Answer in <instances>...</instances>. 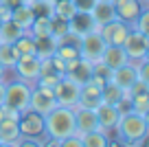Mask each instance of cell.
<instances>
[{
    "mask_svg": "<svg viewBox=\"0 0 149 147\" xmlns=\"http://www.w3.org/2000/svg\"><path fill=\"white\" fill-rule=\"evenodd\" d=\"M64 75L70 77L72 81H77L79 86H84L86 81H90L92 77V62L84 60V57H74V60H68L66 62V68H64Z\"/></svg>",
    "mask_w": 149,
    "mask_h": 147,
    "instance_id": "obj_11",
    "label": "cell"
},
{
    "mask_svg": "<svg viewBox=\"0 0 149 147\" xmlns=\"http://www.w3.org/2000/svg\"><path fill=\"white\" fill-rule=\"evenodd\" d=\"M35 13V18H53V2L51 0H35V2H29Z\"/></svg>",
    "mask_w": 149,
    "mask_h": 147,
    "instance_id": "obj_33",
    "label": "cell"
},
{
    "mask_svg": "<svg viewBox=\"0 0 149 147\" xmlns=\"http://www.w3.org/2000/svg\"><path fill=\"white\" fill-rule=\"evenodd\" d=\"M72 110H74V127H77V134H86V132H92V130L99 127L97 110L81 108V106H74Z\"/></svg>",
    "mask_w": 149,
    "mask_h": 147,
    "instance_id": "obj_15",
    "label": "cell"
},
{
    "mask_svg": "<svg viewBox=\"0 0 149 147\" xmlns=\"http://www.w3.org/2000/svg\"><path fill=\"white\" fill-rule=\"evenodd\" d=\"M5 88H7V79H5V81H0V103L5 101Z\"/></svg>",
    "mask_w": 149,
    "mask_h": 147,
    "instance_id": "obj_38",
    "label": "cell"
},
{
    "mask_svg": "<svg viewBox=\"0 0 149 147\" xmlns=\"http://www.w3.org/2000/svg\"><path fill=\"white\" fill-rule=\"evenodd\" d=\"M57 106V99L53 94V88L42 86V83H33L31 88V99H29V110L37 114H48Z\"/></svg>",
    "mask_w": 149,
    "mask_h": 147,
    "instance_id": "obj_7",
    "label": "cell"
},
{
    "mask_svg": "<svg viewBox=\"0 0 149 147\" xmlns=\"http://www.w3.org/2000/svg\"><path fill=\"white\" fill-rule=\"evenodd\" d=\"M51 2H57V0H51Z\"/></svg>",
    "mask_w": 149,
    "mask_h": 147,
    "instance_id": "obj_43",
    "label": "cell"
},
{
    "mask_svg": "<svg viewBox=\"0 0 149 147\" xmlns=\"http://www.w3.org/2000/svg\"><path fill=\"white\" fill-rule=\"evenodd\" d=\"M5 79H7V68L0 64V81H5Z\"/></svg>",
    "mask_w": 149,
    "mask_h": 147,
    "instance_id": "obj_39",
    "label": "cell"
},
{
    "mask_svg": "<svg viewBox=\"0 0 149 147\" xmlns=\"http://www.w3.org/2000/svg\"><path fill=\"white\" fill-rule=\"evenodd\" d=\"M79 46H81V35L68 31V33H64L61 37H57V51H55V55H59L64 62L74 60V57H79Z\"/></svg>",
    "mask_w": 149,
    "mask_h": 147,
    "instance_id": "obj_13",
    "label": "cell"
},
{
    "mask_svg": "<svg viewBox=\"0 0 149 147\" xmlns=\"http://www.w3.org/2000/svg\"><path fill=\"white\" fill-rule=\"evenodd\" d=\"M121 46H123V51H125V55H127L130 62L143 60V57L149 55V35L136 31L134 27H130V33L125 35V40H123Z\"/></svg>",
    "mask_w": 149,
    "mask_h": 147,
    "instance_id": "obj_5",
    "label": "cell"
},
{
    "mask_svg": "<svg viewBox=\"0 0 149 147\" xmlns=\"http://www.w3.org/2000/svg\"><path fill=\"white\" fill-rule=\"evenodd\" d=\"M15 60H18V51H15L13 44H7V42H0V64L5 66L7 70L13 68Z\"/></svg>",
    "mask_w": 149,
    "mask_h": 147,
    "instance_id": "obj_29",
    "label": "cell"
},
{
    "mask_svg": "<svg viewBox=\"0 0 149 147\" xmlns=\"http://www.w3.org/2000/svg\"><path fill=\"white\" fill-rule=\"evenodd\" d=\"M81 145L84 147H107V145H112L110 132H105L103 127L86 132V134H81Z\"/></svg>",
    "mask_w": 149,
    "mask_h": 147,
    "instance_id": "obj_24",
    "label": "cell"
},
{
    "mask_svg": "<svg viewBox=\"0 0 149 147\" xmlns=\"http://www.w3.org/2000/svg\"><path fill=\"white\" fill-rule=\"evenodd\" d=\"M70 2H72V7L77 11H90L94 7V2H97V0H70Z\"/></svg>",
    "mask_w": 149,
    "mask_h": 147,
    "instance_id": "obj_35",
    "label": "cell"
},
{
    "mask_svg": "<svg viewBox=\"0 0 149 147\" xmlns=\"http://www.w3.org/2000/svg\"><path fill=\"white\" fill-rule=\"evenodd\" d=\"M114 132L121 138L123 145H143L145 136L149 134V121H147V116H143V114L127 112V114H123L121 119H118Z\"/></svg>",
    "mask_w": 149,
    "mask_h": 147,
    "instance_id": "obj_1",
    "label": "cell"
},
{
    "mask_svg": "<svg viewBox=\"0 0 149 147\" xmlns=\"http://www.w3.org/2000/svg\"><path fill=\"white\" fill-rule=\"evenodd\" d=\"M138 79V75H136V64L134 62H127V64L118 66V68L112 70V77L110 81L116 83L118 88H123V90H130V86Z\"/></svg>",
    "mask_w": 149,
    "mask_h": 147,
    "instance_id": "obj_16",
    "label": "cell"
},
{
    "mask_svg": "<svg viewBox=\"0 0 149 147\" xmlns=\"http://www.w3.org/2000/svg\"><path fill=\"white\" fill-rule=\"evenodd\" d=\"M31 83L20 81V79H7V88H5V106L9 110L22 112L29 108V99H31Z\"/></svg>",
    "mask_w": 149,
    "mask_h": 147,
    "instance_id": "obj_4",
    "label": "cell"
},
{
    "mask_svg": "<svg viewBox=\"0 0 149 147\" xmlns=\"http://www.w3.org/2000/svg\"><path fill=\"white\" fill-rule=\"evenodd\" d=\"M11 70H15V79L26 81L33 86L37 81V77H40V57L37 55H18Z\"/></svg>",
    "mask_w": 149,
    "mask_h": 147,
    "instance_id": "obj_9",
    "label": "cell"
},
{
    "mask_svg": "<svg viewBox=\"0 0 149 147\" xmlns=\"http://www.w3.org/2000/svg\"><path fill=\"white\" fill-rule=\"evenodd\" d=\"M64 68H66V62L61 60L59 55L44 57V60H40V77H37L35 83H42V86L53 88L61 77H64Z\"/></svg>",
    "mask_w": 149,
    "mask_h": 147,
    "instance_id": "obj_6",
    "label": "cell"
},
{
    "mask_svg": "<svg viewBox=\"0 0 149 147\" xmlns=\"http://www.w3.org/2000/svg\"><path fill=\"white\" fill-rule=\"evenodd\" d=\"M26 2H35V0H26Z\"/></svg>",
    "mask_w": 149,
    "mask_h": 147,
    "instance_id": "obj_41",
    "label": "cell"
},
{
    "mask_svg": "<svg viewBox=\"0 0 149 147\" xmlns=\"http://www.w3.org/2000/svg\"><path fill=\"white\" fill-rule=\"evenodd\" d=\"M22 2H26V0H0V5L9 7V9H15V7H20Z\"/></svg>",
    "mask_w": 149,
    "mask_h": 147,
    "instance_id": "obj_36",
    "label": "cell"
},
{
    "mask_svg": "<svg viewBox=\"0 0 149 147\" xmlns=\"http://www.w3.org/2000/svg\"><path fill=\"white\" fill-rule=\"evenodd\" d=\"M11 20H13L22 31H29V27H31L33 20H35V13H33V9H31L29 2H22L20 7L11 9Z\"/></svg>",
    "mask_w": 149,
    "mask_h": 147,
    "instance_id": "obj_23",
    "label": "cell"
},
{
    "mask_svg": "<svg viewBox=\"0 0 149 147\" xmlns=\"http://www.w3.org/2000/svg\"><path fill=\"white\" fill-rule=\"evenodd\" d=\"M123 94H125V90L118 88L116 83H112V81H107L105 86L101 88V101L103 103H110V106H116L118 99H121Z\"/></svg>",
    "mask_w": 149,
    "mask_h": 147,
    "instance_id": "obj_28",
    "label": "cell"
},
{
    "mask_svg": "<svg viewBox=\"0 0 149 147\" xmlns=\"http://www.w3.org/2000/svg\"><path fill=\"white\" fill-rule=\"evenodd\" d=\"M2 22H5V20H2V18H0V24H2Z\"/></svg>",
    "mask_w": 149,
    "mask_h": 147,
    "instance_id": "obj_40",
    "label": "cell"
},
{
    "mask_svg": "<svg viewBox=\"0 0 149 147\" xmlns=\"http://www.w3.org/2000/svg\"><path fill=\"white\" fill-rule=\"evenodd\" d=\"M18 130H20L18 145H44V138H46L44 114H37L29 108L22 110L18 114Z\"/></svg>",
    "mask_w": 149,
    "mask_h": 147,
    "instance_id": "obj_3",
    "label": "cell"
},
{
    "mask_svg": "<svg viewBox=\"0 0 149 147\" xmlns=\"http://www.w3.org/2000/svg\"><path fill=\"white\" fill-rule=\"evenodd\" d=\"M132 27H134L136 31L147 33V35H149V11H147V7H145V9L140 11V15L134 20V24H132Z\"/></svg>",
    "mask_w": 149,
    "mask_h": 147,
    "instance_id": "obj_34",
    "label": "cell"
},
{
    "mask_svg": "<svg viewBox=\"0 0 149 147\" xmlns=\"http://www.w3.org/2000/svg\"><path fill=\"white\" fill-rule=\"evenodd\" d=\"M79 90H81L79 83L64 75V77L53 86V94H55V99H57V106L74 108L77 101H79Z\"/></svg>",
    "mask_w": 149,
    "mask_h": 147,
    "instance_id": "obj_8",
    "label": "cell"
},
{
    "mask_svg": "<svg viewBox=\"0 0 149 147\" xmlns=\"http://www.w3.org/2000/svg\"><path fill=\"white\" fill-rule=\"evenodd\" d=\"M114 11L116 18L127 24H134V20L140 15V11L147 7V0H114Z\"/></svg>",
    "mask_w": 149,
    "mask_h": 147,
    "instance_id": "obj_12",
    "label": "cell"
},
{
    "mask_svg": "<svg viewBox=\"0 0 149 147\" xmlns=\"http://www.w3.org/2000/svg\"><path fill=\"white\" fill-rule=\"evenodd\" d=\"M132 112L149 116V90L147 92H138V94H132Z\"/></svg>",
    "mask_w": 149,
    "mask_h": 147,
    "instance_id": "obj_30",
    "label": "cell"
},
{
    "mask_svg": "<svg viewBox=\"0 0 149 147\" xmlns=\"http://www.w3.org/2000/svg\"><path fill=\"white\" fill-rule=\"evenodd\" d=\"M90 15H92L97 29H101L103 24H107L110 20L116 18V11H114V5H112V2H107V0H97L94 7L90 9Z\"/></svg>",
    "mask_w": 149,
    "mask_h": 147,
    "instance_id": "obj_20",
    "label": "cell"
},
{
    "mask_svg": "<svg viewBox=\"0 0 149 147\" xmlns=\"http://www.w3.org/2000/svg\"><path fill=\"white\" fill-rule=\"evenodd\" d=\"M68 27L77 35H86L90 31H99L94 20H92V15H90V11H74V15L68 20Z\"/></svg>",
    "mask_w": 149,
    "mask_h": 147,
    "instance_id": "obj_18",
    "label": "cell"
},
{
    "mask_svg": "<svg viewBox=\"0 0 149 147\" xmlns=\"http://www.w3.org/2000/svg\"><path fill=\"white\" fill-rule=\"evenodd\" d=\"M107 2H114V0H107Z\"/></svg>",
    "mask_w": 149,
    "mask_h": 147,
    "instance_id": "obj_42",
    "label": "cell"
},
{
    "mask_svg": "<svg viewBox=\"0 0 149 147\" xmlns=\"http://www.w3.org/2000/svg\"><path fill=\"white\" fill-rule=\"evenodd\" d=\"M44 130H46L48 138L61 141L68 134H74V110L66 106H55L48 114H44Z\"/></svg>",
    "mask_w": 149,
    "mask_h": 147,
    "instance_id": "obj_2",
    "label": "cell"
},
{
    "mask_svg": "<svg viewBox=\"0 0 149 147\" xmlns=\"http://www.w3.org/2000/svg\"><path fill=\"white\" fill-rule=\"evenodd\" d=\"M105 40L101 37V33L99 31H90L86 33V35H81V46H79V55L84 57V60L88 62H99L103 55V51H105Z\"/></svg>",
    "mask_w": 149,
    "mask_h": 147,
    "instance_id": "obj_10",
    "label": "cell"
},
{
    "mask_svg": "<svg viewBox=\"0 0 149 147\" xmlns=\"http://www.w3.org/2000/svg\"><path fill=\"white\" fill-rule=\"evenodd\" d=\"M101 103H103L101 101V88L94 86L92 81H86L84 86H81V90H79V101H77V106L97 110Z\"/></svg>",
    "mask_w": 149,
    "mask_h": 147,
    "instance_id": "obj_17",
    "label": "cell"
},
{
    "mask_svg": "<svg viewBox=\"0 0 149 147\" xmlns=\"http://www.w3.org/2000/svg\"><path fill=\"white\" fill-rule=\"evenodd\" d=\"M118 119H121L118 110H116L114 106H110V103H101V106L97 108V121H99V127H103L105 132H112V130L116 127Z\"/></svg>",
    "mask_w": 149,
    "mask_h": 147,
    "instance_id": "obj_21",
    "label": "cell"
},
{
    "mask_svg": "<svg viewBox=\"0 0 149 147\" xmlns=\"http://www.w3.org/2000/svg\"><path fill=\"white\" fill-rule=\"evenodd\" d=\"M57 51V40L53 35H44V37H35V55L40 57V60H44V57H51L55 55Z\"/></svg>",
    "mask_w": 149,
    "mask_h": 147,
    "instance_id": "obj_25",
    "label": "cell"
},
{
    "mask_svg": "<svg viewBox=\"0 0 149 147\" xmlns=\"http://www.w3.org/2000/svg\"><path fill=\"white\" fill-rule=\"evenodd\" d=\"M29 33L33 37H44V35H53L51 33V18H35L33 24L29 27Z\"/></svg>",
    "mask_w": 149,
    "mask_h": 147,
    "instance_id": "obj_32",
    "label": "cell"
},
{
    "mask_svg": "<svg viewBox=\"0 0 149 147\" xmlns=\"http://www.w3.org/2000/svg\"><path fill=\"white\" fill-rule=\"evenodd\" d=\"M74 7L70 0H57V2H53V15L55 18H61V20H70L74 15Z\"/></svg>",
    "mask_w": 149,
    "mask_h": 147,
    "instance_id": "obj_31",
    "label": "cell"
},
{
    "mask_svg": "<svg viewBox=\"0 0 149 147\" xmlns=\"http://www.w3.org/2000/svg\"><path fill=\"white\" fill-rule=\"evenodd\" d=\"M13 46H15V51H18V55H35V37L29 31H24L13 42Z\"/></svg>",
    "mask_w": 149,
    "mask_h": 147,
    "instance_id": "obj_27",
    "label": "cell"
},
{
    "mask_svg": "<svg viewBox=\"0 0 149 147\" xmlns=\"http://www.w3.org/2000/svg\"><path fill=\"white\" fill-rule=\"evenodd\" d=\"M0 18L2 20H11V9L5 5H0Z\"/></svg>",
    "mask_w": 149,
    "mask_h": 147,
    "instance_id": "obj_37",
    "label": "cell"
},
{
    "mask_svg": "<svg viewBox=\"0 0 149 147\" xmlns=\"http://www.w3.org/2000/svg\"><path fill=\"white\" fill-rule=\"evenodd\" d=\"M130 27H132V24L114 18V20H110L107 24H103V27L99 29V33H101V37L105 40V44H123L125 35L130 33Z\"/></svg>",
    "mask_w": 149,
    "mask_h": 147,
    "instance_id": "obj_14",
    "label": "cell"
},
{
    "mask_svg": "<svg viewBox=\"0 0 149 147\" xmlns=\"http://www.w3.org/2000/svg\"><path fill=\"white\" fill-rule=\"evenodd\" d=\"M22 29L13 22V20H5L0 24V42H7V44H13L20 35H22Z\"/></svg>",
    "mask_w": 149,
    "mask_h": 147,
    "instance_id": "obj_26",
    "label": "cell"
},
{
    "mask_svg": "<svg viewBox=\"0 0 149 147\" xmlns=\"http://www.w3.org/2000/svg\"><path fill=\"white\" fill-rule=\"evenodd\" d=\"M101 62L107 66V68H118V66H123V64H127V55H125V51H123V46L121 44H107L105 46V51H103V55H101Z\"/></svg>",
    "mask_w": 149,
    "mask_h": 147,
    "instance_id": "obj_22",
    "label": "cell"
},
{
    "mask_svg": "<svg viewBox=\"0 0 149 147\" xmlns=\"http://www.w3.org/2000/svg\"><path fill=\"white\" fill-rule=\"evenodd\" d=\"M18 143H20L18 116H7L0 121V145H18Z\"/></svg>",
    "mask_w": 149,
    "mask_h": 147,
    "instance_id": "obj_19",
    "label": "cell"
}]
</instances>
